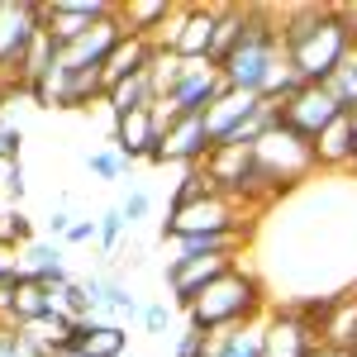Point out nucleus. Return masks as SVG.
I'll return each instance as SVG.
<instances>
[{
    "label": "nucleus",
    "instance_id": "nucleus-9",
    "mask_svg": "<svg viewBox=\"0 0 357 357\" xmlns=\"http://www.w3.org/2000/svg\"><path fill=\"white\" fill-rule=\"evenodd\" d=\"M43 10V29L53 33V43H77L86 29H96L100 20H110L114 5L105 0H53V5H38Z\"/></svg>",
    "mask_w": 357,
    "mask_h": 357
},
{
    "label": "nucleus",
    "instance_id": "nucleus-16",
    "mask_svg": "<svg viewBox=\"0 0 357 357\" xmlns=\"http://www.w3.org/2000/svg\"><path fill=\"white\" fill-rule=\"evenodd\" d=\"M238 248H243V229H229V234H181V238H172V257L167 262H181V257H224V252L238 257Z\"/></svg>",
    "mask_w": 357,
    "mask_h": 357
},
{
    "label": "nucleus",
    "instance_id": "nucleus-30",
    "mask_svg": "<svg viewBox=\"0 0 357 357\" xmlns=\"http://www.w3.org/2000/svg\"><path fill=\"white\" fill-rule=\"evenodd\" d=\"M167 324H172V305L167 301H153V305H143V329L153 333V338H162Z\"/></svg>",
    "mask_w": 357,
    "mask_h": 357
},
{
    "label": "nucleus",
    "instance_id": "nucleus-25",
    "mask_svg": "<svg viewBox=\"0 0 357 357\" xmlns=\"http://www.w3.org/2000/svg\"><path fill=\"white\" fill-rule=\"evenodd\" d=\"M124 234H129V224H124V210H119V205H110V210L100 215V252H105V262H110L114 252H119Z\"/></svg>",
    "mask_w": 357,
    "mask_h": 357
},
{
    "label": "nucleus",
    "instance_id": "nucleus-2",
    "mask_svg": "<svg viewBox=\"0 0 357 357\" xmlns=\"http://www.w3.org/2000/svg\"><path fill=\"white\" fill-rule=\"evenodd\" d=\"M262 314V281L248 272V267H229L220 281H210L200 296L186 310V324L200 333H229V329H243V324H257Z\"/></svg>",
    "mask_w": 357,
    "mask_h": 357
},
{
    "label": "nucleus",
    "instance_id": "nucleus-36",
    "mask_svg": "<svg viewBox=\"0 0 357 357\" xmlns=\"http://www.w3.org/2000/svg\"><path fill=\"white\" fill-rule=\"evenodd\" d=\"M124 357H138V353H124Z\"/></svg>",
    "mask_w": 357,
    "mask_h": 357
},
{
    "label": "nucleus",
    "instance_id": "nucleus-13",
    "mask_svg": "<svg viewBox=\"0 0 357 357\" xmlns=\"http://www.w3.org/2000/svg\"><path fill=\"white\" fill-rule=\"evenodd\" d=\"M310 148H314V167H324V172L357 167V124H353V114H338Z\"/></svg>",
    "mask_w": 357,
    "mask_h": 357
},
{
    "label": "nucleus",
    "instance_id": "nucleus-37",
    "mask_svg": "<svg viewBox=\"0 0 357 357\" xmlns=\"http://www.w3.org/2000/svg\"><path fill=\"white\" fill-rule=\"evenodd\" d=\"M0 243H5V238H0Z\"/></svg>",
    "mask_w": 357,
    "mask_h": 357
},
{
    "label": "nucleus",
    "instance_id": "nucleus-14",
    "mask_svg": "<svg viewBox=\"0 0 357 357\" xmlns=\"http://www.w3.org/2000/svg\"><path fill=\"white\" fill-rule=\"evenodd\" d=\"M153 53H158V43H153V38L124 33V38L114 43L110 62H105V91H110L114 82H129V77H138V72H148V67H153Z\"/></svg>",
    "mask_w": 357,
    "mask_h": 357
},
{
    "label": "nucleus",
    "instance_id": "nucleus-19",
    "mask_svg": "<svg viewBox=\"0 0 357 357\" xmlns=\"http://www.w3.org/2000/svg\"><path fill=\"white\" fill-rule=\"evenodd\" d=\"M100 305L110 310L114 324H124V319H138V314H143V310H138V296L129 291V281L114 272L110 262H105V286H100Z\"/></svg>",
    "mask_w": 357,
    "mask_h": 357
},
{
    "label": "nucleus",
    "instance_id": "nucleus-23",
    "mask_svg": "<svg viewBox=\"0 0 357 357\" xmlns=\"http://www.w3.org/2000/svg\"><path fill=\"white\" fill-rule=\"evenodd\" d=\"M324 86H329V96H333V100H338L343 110L353 114V110H357V53L348 57V62H343V67H338V72H333V77H329Z\"/></svg>",
    "mask_w": 357,
    "mask_h": 357
},
{
    "label": "nucleus",
    "instance_id": "nucleus-15",
    "mask_svg": "<svg viewBox=\"0 0 357 357\" xmlns=\"http://www.w3.org/2000/svg\"><path fill=\"white\" fill-rule=\"evenodd\" d=\"M105 105H110V124H114V119H124V114L153 110V105H158L153 77H148V72H138V77H129V82H114L110 91H105Z\"/></svg>",
    "mask_w": 357,
    "mask_h": 357
},
{
    "label": "nucleus",
    "instance_id": "nucleus-3",
    "mask_svg": "<svg viewBox=\"0 0 357 357\" xmlns=\"http://www.w3.org/2000/svg\"><path fill=\"white\" fill-rule=\"evenodd\" d=\"M286 53L281 48V29H276L272 10L267 5H248V24L243 38L234 43V53L220 62V77L229 91H248V96H262V82L276 67V57Z\"/></svg>",
    "mask_w": 357,
    "mask_h": 357
},
{
    "label": "nucleus",
    "instance_id": "nucleus-11",
    "mask_svg": "<svg viewBox=\"0 0 357 357\" xmlns=\"http://www.w3.org/2000/svg\"><path fill=\"white\" fill-rule=\"evenodd\" d=\"M158 138H162V124H158V105L153 110H138V114H124V119H114V134H110V148L119 158H129V162H148V153L158 148Z\"/></svg>",
    "mask_w": 357,
    "mask_h": 357
},
{
    "label": "nucleus",
    "instance_id": "nucleus-17",
    "mask_svg": "<svg viewBox=\"0 0 357 357\" xmlns=\"http://www.w3.org/2000/svg\"><path fill=\"white\" fill-rule=\"evenodd\" d=\"M172 10H176V5H167V0H129V5H119V20H124V29L138 33V38H158L162 24L172 20Z\"/></svg>",
    "mask_w": 357,
    "mask_h": 357
},
{
    "label": "nucleus",
    "instance_id": "nucleus-7",
    "mask_svg": "<svg viewBox=\"0 0 357 357\" xmlns=\"http://www.w3.org/2000/svg\"><path fill=\"white\" fill-rule=\"evenodd\" d=\"M338 114H348V110L329 96V86H301L291 100H281V124L305 143H314Z\"/></svg>",
    "mask_w": 357,
    "mask_h": 357
},
{
    "label": "nucleus",
    "instance_id": "nucleus-35",
    "mask_svg": "<svg viewBox=\"0 0 357 357\" xmlns=\"http://www.w3.org/2000/svg\"><path fill=\"white\" fill-rule=\"evenodd\" d=\"M348 20H353V53H357V5H348Z\"/></svg>",
    "mask_w": 357,
    "mask_h": 357
},
{
    "label": "nucleus",
    "instance_id": "nucleus-22",
    "mask_svg": "<svg viewBox=\"0 0 357 357\" xmlns=\"http://www.w3.org/2000/svg\"><path fill=\"white\" fill-rule=\"evenodd\" d=\"M148 77H153L158 100H167V96L181 86V77H186V57H176L172 48H158V53H153V67H148Z\"/></svg>",
    "mask_w": 357,
    "mask_h": 357
},
{
    "label": "nucleus",
    "instance_id": "nucleus-29",
    "mask_svg": "<svg viewBox=\"0 0 357 357\" xmlns=\"http://www.w3.org/2000/svg\"><path fill=\"white\" fill-rule=\"evenodd\" d=\"M210 343H215L210 333H200V329L186 324V329L176 333V353H172V357H210Z\"/></svg>",
    "mask_w": 357,
    "mask_h": 357
},
{
    "label": "nucleus",
    "instance_id": "nucleus-20",
    "mask_svg": "<svg viewBox=\"0 0 357 357\" xmlns=\"http://www.w3.org/2000/svg\"><path fill=\"white\" fill-rule=\"evenodd\" d=\"M319 343L324 348H348V353H357V301H338V310L329 314V324H324V333H319Z\"/></svg>",
    "mask_w": 357,
    "mask_h": 357
},
{
    "label": "nucleus",
    "instance_id": "nucleus-21",
    "mask_svg": "<svg viewBox=\"0 0 357 357\" xmlns=\"http://www.w3.org/2000/svg\"><path fill=\"white\" fill-rule=\"evenodd\" d=\"M210 357H262V324H243V329L215 333Z\"/></svg>",
    "mask_w": 357,
    "mask_h": 357
},
{
    "label": "nucleus",
    "instance_id": "nucleus-1",
    "mask_svg": "<svg viewBox=\"0 0 357 357\" xmlns=\"http://www.w3.org/2000/svg\"><path fill=\"white\" fill-rule=\"evenodd\" d=\"M281 48L305 86H324L353 57V20L348 5H296L281 20Z\"/></svg>",
    "mask_w": 357,
    "mask_h": 357
},
{
    "label": "nucleus",
    "instance_id": "nucleus-18",
    "mask_svg": "<svg viewBox=\"0 0 357 357\" xmlns=\"http://www.w3.org/2000/svg\"><path fill=\"white\" fill-rule=\"evenodd\" d=\"M53 314V286L33 281V276H20L15 281V329L29 324V319H43Z\"/></svg>",
    "mask_w": 357,
    "mask_h": 357
},
{
    "label": "nucleus",
    "instance_id": "nucleus-10",
    "mask_svg": "<svg viewBox=\"0 0 357 357\" xmlns=\"http://www.w3.org/2000/svg\"><path fill=\"white\" fill-rule=\"evenodd\" d=\"M319 353V333L305 324L301 314L286 305L262 324V357H314Z\"/></svg>",
    "mask_w": 357,
    "mask_h": 357
},
{
    "label": "nucleus",
    "instance_id": "nucleus-32",
    "mask_svg": "<svg viewBox=\"0 0 357 357\" xmlns=\"http://www.w3.org/2000/svg\"><path fill=\"white\" fill-rule=\"evenodd\" d=\"M82 243H100V220H77L67 229L62 248H82Z\"/></svg>",
    "mask_w": 357,
    "mask_h": 357
},
{
    "label": "nucleus",
    "instance_id": "nucleus-8",
    "mask_svg": "<svg viewBox=\"0 0 357 357\" xmlns=\"http://www.w3.org/2000/svg\"><path fill=\"white\" fill-rule=\"evenodd\" d=\"M205 153H210V134H205V114H181V119H172L162 124V138H158V148L148 153V162L153 167H200L205 162Z\"/></svg>",
    "mask_w": 357,
    "mask_h": 357
},
{
    "label": "nucleus",
    "instance_id": "nucleus-12",
    "mask_svg": "<svg viewBox=\"0 0 357 357\" xmlns=\"http://www.w3.org/2000/svg\"><path fill=\"white\" fill-rule=\"evenodd\" d=\"M262 105V96H248V91H224L220 100L205 110V134H210V148H220L248 124V114Z\"/></svg>",
    "mask_w": 357,
    "mask_h": 357
},
{
    "label": "nucleus",
    "instance_id": "nucleus-28",
    "mask_svg": "<svg viewBox=\"0 0 357 357\" xmlns=\"http://www.w3.org/2000/svg\"><path fill=\"white\" fill-rule=\"evenodd\" d=\"M119 210H124V224L134 229L138 220H148V210H153V195L143 191V186H129V191H124V200H119Z\"/></svg>",
    "mask_w": 357,
    "mask_h": 357
},
{
    "label": "nucleus",
    "instance_id": "nucleus-33",
    "mask_svg": "<svg viewBox=\"0 0 357 357\" xmlns=\"http://www.w3.org/2000/svg\"><path fill=\"white\" fill-rule=\"evenodd\" d=\"M24 276V262H20V248L0 243V281H20Z\"/></svg>",
    "mask_w": 357,
    "mask_h": 357
},
{
    "label": "nucleus",
    "instance_id": "nucleus-27",
    "mask_svg": "<svg viewBox=\"0 0 357 357\" xmlns=\"http://www.w3.org/2000/svg\"><path fill=\"white\" fill-rule=\"evenodd\" d=\"M0 238L15 248L33 243V229H29V215L20 210V205H10V210H0Z\"/></svg>",
    "mask_w": 357,
    "mask_h": 357
},
{
    "label": "nucleus",
    "instance_id": "nucleus-34",
    "mask_svg": "<svg viewBox=\"0 0 357 357\" xmlns=\"http://www.w3.org/2000/svg\"><path fill=\"white\" fill-rule=\"evenodd\" d=\"M314 357H357V353H348V348H324V343H319V353Z\"/></svg>",
    "mask_w": 357,
    "mask_h": 357
},
{
    "label": "nucleus",
    "instance_id": "nucleus-24",
    "mask_svg": "<svg viewBox=\"0 0 357 357\" xmlns=\"http://www.w3.org/2000/svg\"><path fill=\"white\" fill-rule=\"evenodd\" d=\"M129 158H119V153H114V148H105V153H91V158H86V172H91V176H96V181H119V176H129Z\"/></svg>",
    "mask_w": 357,
    "mask_h": 357
},
{
    "label": "nucleus",
    "instance_id": "nucleus-6",
    "mask_svg": "<svg viewBox=\"0 0 357 357\" xmlns=\"http://www.w3.org/2000/svg\"><path fill=\"white\" fill-rule=\"evenodd\" d=\"M38 29H43V10L38 5H29V0H0V77L10 86L20 77V62L33 48Z\"/></svg>",
    "mask_w": 357,
    "mask_h": 357
},
{
    "label": "nucleus",
    "instance_id": "nucleus-31",
    "mask_svg": "<svg viewBox=\"0 0 357 357\" xmlns=\"http://www.w3.org/2000/svg\"><path fill=\"white\" fill-rule=\"evenodd\" d=\"M20 148H24V129L0 114V158H20Z\"/></svg>",
    "mask_w": 357,
    "mask_h": 357
},
{
    "label": "nucleus",
    "instance_id": "nucleus-5",
    "mask_svg": "<svg viewBox=\"0 0 357 357\" xmlns=\"http://www.w3.org/2000/svg\"><path fill=\"white\" fill-rule=\"evenodd\" d=\"M229 229H243L238 224V200H229L224 191H210L191 205H181V210H167L162 243L181 238V234H229Z\"/></svg>",
    "mask_w": 357,
    "mask_h": 357
},
{
    "label": "nucleus",
    "instance_id": "nucleus-26",
    "mask_svg": "<svg viewBox=\"0 0 357 357\" xmlns=\"http://www.w3.org/2000/svg\"><path fill=\"white\" fill-rule=\"evenodd\" d=\"M29 191V181H24V162L20 158H0V195L10 200V205H20Z\"/></svg>",
    "mask_w": 357,
    "mask_h": 357
},
{
    "label": "nucleus",
    "instance_id": "nucleus-4",
    "mask_svg": "<svg viewBox=\"0 0 357 357\" xmlns=\"http://www.w3.org/2000/svg\"><path fill=\"white\" fill-rule=\"evenodd\" d=\"M252 158H257V162H262V172L276 181V191H281V186L305 181L310 172H319V167H314V148H310L305 138H296L286 124H276L272 134H262V143L252 148Z\"/></svg>",
    "mask_w": 357,
    "mask_h": 357
}]
</instances>
